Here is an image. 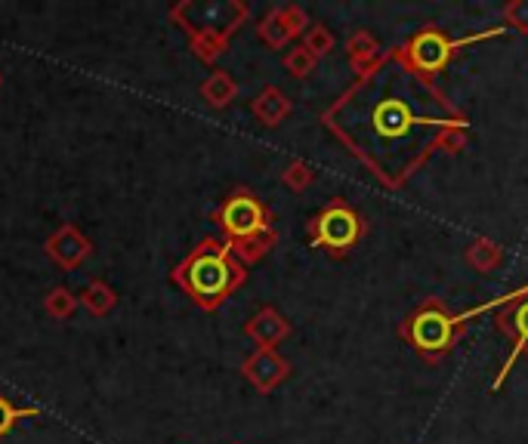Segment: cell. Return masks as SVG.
Masks as SVG:
<instances>
[{
  "instance_id": "6da1fadb",
  "label": "cell",
  "mask_w": 528,
  "mask_h": 444,
  "mask_svg": "<svg viewBox=\"0 0 528 444\" xmlns=\"http://www.w3.org/2000/svg\"><path fill=\"white\" fill-rule=\"evenodd\" d=\"M322 124L383 189L399 192L439 155H461L470 118L448 93L417 74L399 53L383 56L352 81L322 115Z\"/></svg>"
},
{
  "instance_id": "7a4b0ae2",
  "label": "cell",
  "mask_w": 528,
  "mask_h": 444,
  "mask_svg": "<svg viewBox=\"0 0 528 444\" xmlns=\"http://www.w3.org/2000/svg\"><path fill=\"white\" fill-rule=\"evenodd\" d=\"M467 327L461 324L442 296H427L420 300L402 321H399V337L402 343L420 355L427 364H442L445 355L464 340Z\"/></svg>"
},
{
  "instance_id": "3957f363",
  "label": "cell",
  "mask_w": 528,
  "mask_h": 444,
  "mask_svg": "<svg viewBox=\"0 0 528 444\" xmlns=\"http://www.w3.org/2000/svg\"><path fill=\"white\" fill-rule=\"evenodd\" d=\"M176 281H180L201 306L214 309L244 281V269L241 263H235V256L229 253L226 244L207 238L195 253H189L186 263L176 269Z\"/></svg>"
},
{
  "instance_id": "277c9868",
  "label": "cell",
  "mask_w": 528,
  "mask_h": 444,
  "mask_svg": "<svg viewBox=\"0 0 528 444\" xmlns=\"http://www.w3.org/2000/svg\"><path fill=\"white\" fill-rule=\"evenodd\" d=\"M217 222L229 235V247L248 259H260L275 244V232L269 226L272 216L266 204L248 189H238L223 201V207L217 210Z\"/></svg>"
},
{
  "instance_id": "5b68a950",
  "label": "cell",
  "mask_w": 528,
  "mask_h": 444,
  "mask_svg": "<svg viewBox=\"0 0 528 444\" xmlns=\"http://www.w3.org/2000/svg\"><path fill=\"white\" fill-rule=\"evenodd\" d=\"M501 34H507V25L488 28V31H479V34H467V37H451L439 25H424L399 47V53L417 74L436 81V74L445 71L451 65V59L461 50H467L473 44H482V41H491V37H501Z\"/></svg>"
},
{
  "instance_id": "8992f818",
  "label": "cell",
  "mask_w": 528,
  "mask_h": 444,
  "mask_svg": "<svg viewBox=\"0 0 528 444\" xmlns=\"http://www.w3.org/2000/svg\"><path fill=\"white\" fill-rule=\"evenodd\" d=\"M368 235V222L365 216L343 198H334L325 204L319 213L309 219V241L312 247L325 250L334 259H343L356 250Z\"/></svg>"
},
{
  "instance_id": "52a82bcc",
  "label": "cell",
  "mask_w": 528,
  "mask_h": 444,
  "mask_svg": "<svg viewBox=\"0 0 528 444\" xmlns=\"http://www.w3.org/2000/svg\"><path fill=\"white\" fill-rule=\"evenodd\" d=\"M495 327L513 343V346H510V355L504 358V364H501V370H498L495 383H491V389L498 392V389L507 383V377H510V370L516 367V361H519V358H528V284L516 287L513 296H510V303L495 312Z\"/></svg>"
},
{
  "instance_id": "ba28073f",
  "label": "cell",
  "mask_w": 528,
  "mask_h": 444,
  "mask_svg": "<svg viewBox=\"0 0 528 444\" xmlns=\"http://www.w3.org/2000/svg\"><path fill=\"white\" fill-rule=\"evenodd\" d=\"M464 263L479 272V275H488V272H495L501 263H504V247L495 241V238H473L467 247H464Z\"/></svg>"
},
{
  "instance_id": "9c48e42d",
  "label": "cell",
  "mask_w": 528,
  "mask_h": 444,
  "mask_svg": "<svg viewBox=\"0 0 528 444\" xmlns=\"http://www.w3.org/2000/svg\"><path fill=\"white\" fill-rule=\"evenodd\" d=\"M346 56H349L352 71H356V78H359V74H365L383 56V50L371 31H356V34H349V41H346Z\"/></svg>"
},
{
  "instance_id": "30bf717a",
  "label": "cell",
  "mask_w": 528,
  "mask_h": 444,
  "mask_svg": "<svg viewBox=\"0 0 528 444\" xmlns=\"http://www.w3.org/2000/svg\"><path fill=\"white\" fill-rule=\"evenodd\" d=\"M248 374H251L263 389H269V386H275L281 377L288 374V364L281 361V358H275L272 352H266V355H260V358L251 361V370H248Z\"/></svg>"
},
{
  "instance_id": "8fae6325",
  "label": "cell",
  "mask_w": 528,
  "mask_h": 444,
  "mask_svg": "<svg viewBox=\"0 0 528 444\" xmlns=\"http://www.w3.org/2000/svg\"><path fill=\"white\" fill-rule=\"evenodd\" d=\"M251 330L257 333V337H260L263 343H278V340H281V337H285V333H288V324L281 321L275 312H263Z\"/></svg>"
},
{
  "instance_id": "7c38bea8",
  "label": "cell",
  "mask_w": 528,
  "mask_h": 444,
  "mask_svg": "<svg viewBox=\"0 0 528 444\" xmlns=\"http://www.w3.org/2000/svg\"><path fill=\"white\" fill-rule=\"evenodd\" d=\"M288 108H291V105H288V99L281 96L278 90H266V93H263V102L257 105V111H260V115H263L269 124H278L281 118L288 115Z\"/></svg>"
},
{
  "instance_id": "4fadbf2b",
  "label": "cell",
  "mask_w": 528,
  "mask_h": 444,
  "mask_svg": "<svg viewBox=\"0 0 528 444\" xmlns=\"http://www.w3.org/2000/svg\"><path fill=\"white\" fill-rule=\"evenodd\" d=\"M504 16V25L519 31V34H528V0H510V4L501 10Z\"/></svg>"
},
{
  "instance_id": "5bb4252c",
  "label": "cell",
  "mask_w": 528,
  "mask_h": 444,
  "mask_svg": "<svg viewBox=\"0 0 528 444\" xmlns=\"http://www.w3.org/2000/svg\"><path fill=\"white\" fill-rule=\"evenodd\" d=\"M306 50L319 59V56H328L331 50H334V34L325 28V25H315L312 31H309V37H306Z\"/></svg>"
},
{
  "instance_id": "9a60e30c",
  "label": "cell",
  "mask_w": 528,
  "mask_h": 444,
  "mask_svg": "<svg viewBox=\"0 0 528 444\" xmlns=\"http://www.w3.org/2000/svg\"><path fill=\"white\" fill-rule=\"evenodd\" d=\"M288 68H291L294 78H306V74L315 68V56H312L306 47H300V50H294V53L288 56Z\"/></svg>"
},
{
  "instance_id": "2e32d148",
  "label": "cell",
  "mask_w": 528,
  "mask_h": 444,
  "mask_svg": "<svg viewBox=\"0 0 528 444\" xmlns=\"http://www.w3.org/2000/svg\"><path fill=\"white\" fill-rule=\"evenodd\" d=\"M285 179H288L291 189H306V185L312 182V170H309L303 161H297V164H291V167H288Z\"/></svg>"
},
{
  "instance_id": "e0dca14e",
  "label": "cell",
  "mask_w": 528,
  "mask_h": 444,
  "mask_svg": "<svg viewBox=\"0 0 528 444\" xmlns=\"http://www.w3.org/2000/svg\"><path fill=\"white\" fill-rule=\"evenodd\" d=\"M16 420V411H10V404L0 398V432H7Z\"/></svg>"
}]
</instances>
